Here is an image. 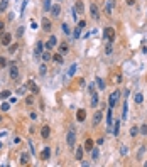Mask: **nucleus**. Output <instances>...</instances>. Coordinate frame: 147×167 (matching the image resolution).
Wrapping results in <instances>:
<instances>
[{
    "label": "nucleus",
    "instance_id": "nucleus-1",
    "mask_svg": "<svg viewBox=\"0 0 147 167\" xmlns=\"http://www.w3.org/2000/svg\"><path fill=\"white\" fill-rule=\"evenodd\" d=\"M66 142H68V147H71V149L74 147V142H76V132H74L73 128H70V132H68V135H66Z\"/></svg>",
    "mask_w": 147,
    "mask_h": 167
},
{
    "label": "nucleus",
    "instance_id": "nucleus-2",
    "mask_svg": "<svg viewBox=\"0 0 147 167\" xmlns=\"http://www.w3.org/2000/svg\"><path fill=\"white\" fill-rule=\"evenodd\" d=\"M103 39H106L108 42H113L115 39V30L112 27H106L105 30H103Z\"/></svg>",
    "mask_w": 147,
    "mask_h": 167
},
{
    "label": "nucleus",
    "instance_id": "nucleus-3",
    "mask_svg": "<svg viewBox=\"0 0 147 167\" xmlns=\"http://www.w3.org/2000/svg\"><path fill=\"white\" fill-rule=\"evenodd\" d=\"M119 96H120V91H113V93L110 95V100H108V106H110V108H113V106L117 105Z\"/></svg>",
    "mask_w": 147,
    "mask_h": 167
},
{
    "label": "nucleus",
    "instance_id": "nucleus-4",
    "mask_svg": "<svg viewBox=\"0 0 147 167\" xmlns=\"http://www.w3.org/2000/svg\"><path fill=\"white\" fill-rule=\"evenodd\" d=\"M8 74H10V78H12L14 81H19V68H17L14 62L10 64V73Z\"/></svg>",
    "mask_w": 147,
    "mask_h": 167
},
{
    "label": "nucleus",
    "instance_id": "nucleus-5",
    "mask_svg": "<svg viewBox=\"0 0 147 167\" xmlns=\"http://www.w3.org/2000/svg\"><path fill=\"white\" fill-rule=\"evenodd\" d=\"M49 12H51V15L56 19V17H59L61 15V7H59V4H54V5H51V8H49Z\"/></svg>",
    "mask_w": 147,
    "mask_h": 167
},
{
    "label": "nucleus",
    "instance_id": "nucleus-6",
    "mask_svg": "<svg viewBox=\"0 0 147 167\" xmlns=\"http://www.w3.org/2000/svg\"><path fill=\"white\" fill-rule=\"evenodd\" d=\"M25 86H27V90H31V93H32V95H37V93H39V88H37V85L32 81V79H29Z\"/></svg>",
    "mask_w": 147,
    "mask_h": 167
},
{
    "label": "nucleus",
    "instance_id": "nucleus-7",
    "mask_svg": "<svg viewBox=\"0 0 147 167\" xmlns=\"http://www.w3.org/2000/svg\"><path fill=\"white\" fill-rule=\"evenodd\" d=\"M41 25H42V30H46V32H51V29H53L51 20H49V19H46V17L41 20Z\"/></svg>",
    "mask_w": 147,
    "mask_h": 167
},
{
    "label": "nucleus",
    "instance_id": "nucleus-8",
    "mask_svg": "<svg viewBox=\"0 0 147 167\" xmlns=\"http://www.w3.org/2000/svg\"><path fill=\"white\" fill-rule=\"evenodd\" d=\"M54 46H57V37H56V36H51V37H49V41L46 42V47H47L49 51H51V49H53Z\"/></svg>",
    "mask_w": 147,
    "mask_h": 167
},
{
    "label": "nucleus",
    "instance_id": "nucleus-9",
    "mask_svg": "<svg viewBox=\"0 0 147 167\" xmlns=\"http://www.w3.org/2000/svg\"><path fill=\"white\" fill-rule=\"evenodd\" d=\"M34 53H36V56H41V54L44 53V44H42V42H36V46H34Z\"/></svg>",
    "mask_w": 147,
    "mask_h": 167
},
{
    "label": "nucleus",
    "instance_id": "nucleus-10",
    "mask_svg": "<svg viewBox=\"0 0 147 167\" xmlns=\"http://www.w3.org/2000/svg\"><path fill=\"white\" fill-rule=\"evenodd\" d=\"M49 135H51V128H49V125H44L41 128V137L42 139H49Z\"/></svg>",
    "mask_w": 147,
    "mask_h": 167
},
{
    "label": "nucleus",
    "instance_id": "nucleus-11",
    "mask_svg": "<svg viewBox=\"0 0 147 167\" xmlns=\"http://www.w3.org/2000/svg\"><path fill=\"white\" fill-rule=\"evenodd\" d=\"M0 39H2V44H4V46H8L10 42H12V36H10L8 32H7V34L4 32V36L0 37Z\"/></svg>",
    "mask_w": 147,
    "mask_h": 167
},
{
    "label": "nucleus",
    "instance_id": "nucleus-12",
    "mask_svg": "<svg viewBox=\"0 0 147 167\" xmlns=\"http://www.w3.org/2000/svg\"><path fill=\"white\" fill-rule=\"evenodd\" d=\"M85 118H86V111L85 110H78L76 111V120L80 123H83V122H85Z\"/></svg>",
    "mask_w": 147,
    "mask_h": 167
},
{
    "label": "nucleus",
    "instance_id": "nucleus-13",
    "mask_svg": "<svg viewBox=\"0 0 147 167\" xmlns=\"http://www.w3.org/2000/svg\"><path fill=\"white\" fill-rule=\"evenodd\" d=\"M68 51H70V46H68V42H61L59 44V54H68Z\"/></svg>",
    "mask_w": 147,
    "mask_h": 167
},
{
    "label": "nucleus",
    "instance_id": "nucleus-14",
    "mask_svg": "<svg viewBox=\"0 0 147 167\" xmlns=\"http://www.w3.org/2000/svg\"><path fill=\"white\" fill-rule=\"evenodd\" d=\"M90 15L93 17V19H98V15H100V14H98V7L95 4L90 5Z\"/></svg>",
    "mask_w": 147,
    "mask_h": 167
},
{
    "label": "nucleus",
    "instance_id": "nucleus-15",
    "mask_svg": "<svg viewBox=\"0 0 147 167\" xmlns=\"http://www.w3.org/2000/svg\"><path fill=\"white\" fill-rule=\"evenodd\" d=\"M113 4H115V0H106V7H105L106 15H110V14H112V10H113Z\"/></svg>",
    "mask_w": 147,
    "mask_h": 167
},
{
    "label": "nucleus",
    "instance_id": "nucleus-16",
    "mask_svg": "<svg viewBox=\"0 0 147 167\" xmlns=\"http://www.w3.org/2000/svg\"><path fill=\"white\" fill-rule=\"evenodd\" d=\"M49 157H51V149H49V147H46L44 150H42V154H41V159H42V160H47Z\"/></svg>",
    "mask_w": 147,
    "mask_h": 167
},
{
    "label": "nucleus",
    "instance_id": "nucleus-17",
    "mask_svg": "<svg viewBox=\"0 0 147 167\" xmlns=\"http://www.w3.org/2000/svg\"><path fill=\"white\" fill-rule=\"evenodd\" d=\"M100 122H102V111H95V115H93V125H98Z\"/></svg>",
    "mask_w": 147,
    "mask_h": 167
},
{
    "label": "nucleus",
    "instance_id": "nucleus-18",
    "mask_svg": "<svg viewBox=\"0 0 147 167\" xmlns=\"http://www.w3.org/2000/svg\"><path fill=\"white\" fill-rule=\"evenodd\" d=\"M83 8H85V5H83V2H81V0H78L76 4H74V10H76L78 14H81V12H83Z\"/></svg>",
    "mask_w": 147,
    "mask_h": 167
},
{
    "label": "nucleus",
    "instance_id": "nucleus-19",
    "mask_svg": "<svg viewBox=\"0 0 147 167\" xmlns=\"http://www.w3.org/2000/svg\"><path fill=\"white\" fill-rule=\"evenodd\" d=\"M53 61H54V62H57V64H61V62H63V54L54 53V54H53Z\"/></svg>",
    "mask_w": 147,
    "mask_h": 167
},
{
    "label": "nucleus",
    "instance_id": "nucleus-20",
    "mask_svg": "<svg viewBox=\"0 0 147 167\" xmlns=\"http://www.w3.org/2000/svg\"><path fill=\"white\" fill-rule=\"evenodd\" d=\"M83 154H85V150H83L81 147H78V149H76V160L81 162V160H83Z\"/></svg>",
    "mask_w": 147,
    "mask_h": 167
},
{
    "label": "nucleus",
    "instance_id": "nucleus-21",
    "mask_svg": "<svg viewBox=\"0 0 147 167\" xmlns=\"http://www.w3.org/2000/svg\"><path fill=\"white\" fill-rule=\"evenodd\" d=\"M8 4H10V0H2V2H0V12H5Z\"/></svg>",
    "mask_w": 147,
    "mask_h": 167
},
{
    "label": "nucleus",
    "instance_id": "nucleus-22",
    "mask_svg": "<svg viewBox=\"0 0 147 167\" xmlns=\"http://www.w3.org/2000/svg\"><path fill=\"white\" fill-rule=\"evenodd\" d=\"M93 147H95V142H93L91 139H88V140L85 142V149H86V150H91Z\"/></svg>",
    "mask_w": 147,
    "mask_h": 167
},
{
    "label": "nucleus",
    "instance_id": "nucleus-23",
    "mask_svg": "<svg viewBox=\"0 0 147 167\" xmlns=\"http://www.w3.org/2000/svg\"><path fill=\"white\" fill-rule=\"evenodd\" d=\"M49 59H53V54H51V51H46V53H42V61H49Z\"/></svg>",
    "mask_w": 147,
    "mask_h": 167
},
{
    "label": "nucleus",
    "instance_id": "nucleus-24",
    "mask_svg": "<svg viewBox=\"0 0 147 167\" xmlns=\"http://www.w3.org/2000/svg\"><path fill=\"white\" fill-rule=\"evenodd\" d=\"M91 159H93V160H96L98 159V155H100V152H98V149H96V147H93V149H91Z\"/></svg>",
    "mask_w": 147,
    "mask_h": 167
},
{
    "label": "nucleus",
    "instance_id": "nucleus-25",
    "mask_svg": "<svg viewBox=\"0 0 147 167\" xmlns=\"http://www.w3.org/2000/svg\"><path fill=\"white\" fill-rule=\"evenodd\" d=\"M96 105H98V95L96 93H91V106L95 108Z\"/></svg>",
    "mask_w": 147,
    "mask_h": 167
},
{
    "label": "nucleus",
    "instance_id": "nucleus-26",
    "mask_svg": "<svg viewBox=\"0 0 147 167\" xmlns=\"http://www.w3.org/2000/svg\"><path fill=\"white\" fill-rule=\"evenodd\" d=\"M42 8H44L46 12H49V8H51V0H42Z\"/></svg>",
    "mask_w": 147,
    "mask_h": 167
},
{
    "label": "nucleus",
    "instance_id": "nucleus-27",
    "mask_svg": "<svg viewBox=\"0 0 147 167\" xmlns=\"http://www.w3.org/2000/svg\"><path fill=\"white\" fill-rule=\"evenodd\" d=\"M119 133H120V120H117L113 127V135H119Z\"/></svg>",
    "mask_w": 147,
    "mask_h": 167
},
{
    "label": "nucleus",
    "instance_id": "nucleus-28",
    "mask_svg": "<svg viewBox=\"0 0 147 167\" xmlns=\"http://www.w3.org/2000/svg\"><path fill=\"white\" fill-rule=\"evenodd\" d=\"M76 68H78V64H71V66H70V71H68V76H70V78L76 73Z\"/></svg>",
    "mask_w": 147,
    "mask_h": 167
},
{
    "label": "nucleus",
    "instance_id": "nucleus-29",
    "mask_svg": "<svg viewBox=\"0 0 147 167\" xmlns=\"http://www.w3.org/2000/svg\"><path fill=\"white\" fill-rule=\"evenodd\" d=\"M25 164H29V155H27V154H22V157H21V165H25Z\"/></svg>",
    "mask_w": 147,
    "mask_h": 167
},
{
    "label": "nucleus",
    "instance_id": "nucleus-30",
    "mask_svg": "<svg viewBox=\"0 0 147 167\" xmlns=\"http://www.w3.org/2000/svg\"><path fill=\"white\" fill-rule=\"evenodd\" d=\"M61 29H63V32H64V34H68V36L71 34V29H70V25L66 24V22H64V24L61 25Z\"/></svg>",
    "mask_w": 147,
    "mask_h": 167
},
{
    "label": "nucleus",
    "instance_id": "nucleus-31",
    "mask_svg": "<svg viewBox=\"0 0 147 167\" xmlns=\"http://www.w3.org/2000/svg\"><path fill=\"white\" fill-rule=\"evenodd\" d=\"M27 91H29V90H27V86L24 85V86H21V88L17 90V95H21V96H22V95H25V93H27Z\"/></svg>",
    "mask_w": 147,
    "mask_h": 167
},
{
    "label": "nucleus",
    "instance_id": "nucleus-32",
    "mask_svg": "<svg viewBox=\"0 0 147 167\" xmlns=\"http://www.w3.org/2000/svg\"><path fill=\"white\" fill-rule=\"evenodd\" d=\"M17 49H19V44H15V42H14V44H8V51H10V53H15Z\"/></svg>",
    "mask_w": 147,
    "mask_h": 167
},
{
    "label": "nucleus",
    "instance_id": "nucleus-33",
    "mask_svg": "<svg viewBox=\"0 0 147 167\" xmlns=\"http://www.w3.org/2000/svg\"><path fill=\"white\" fill-rule=\"evenodd\" d=\"M0 98H2V100H7V98H10V91H8V90L2 91V93H0Z\"/></svg>",
    "mask_w": 147,
    "mask_h": 167
},
{
    "label": "nucleus",
    "instance_id": "nucleus-34",
    "mask_svg": "<svg viewBox=\"0 0 147 167\" xmlns=\"http://www.w3.org/2000/svg\"><path fill=\"white\" fill-rule=\"evenodd\" d=\"M96 85H98L100 90H105V81H103L102 78H98V79H96Z\"/></svg>",
    "mask_w": 147,
    "mask_h": 167
},
{
    "label": "nucleus",
    "instance_id": "nucleus-35",
    "mask_svg": "<svg viewBox=\"0 0 147 167\" xmlns=\"http://www.w3.org/2000/svg\"><path fill=\"white\" fill-rule=\"evenodd\" d=\"M135 135H139V127H132L130 128V137H135Z\"/></svg>",
    "mask_w": 147,
    "mask_h": 167
},
{
    "label": "nucleus",
    "instance_id": "nucleus-36",
    "mask_svg": "<svg viewBox=\"0 0 147 167\" xmlns=\"http://www.w3.org/2000/svg\"><path fill=\"white\" fill-rule=\"evenodd\" d=\"M134 100H135V103H139V105H140V103H142V100H144V98H142V95H140V93H135Z\"/></svg>",
    "mask_w": 147,
    "mask_h": 167
},
{
    "label": "nucleus",
    "instance_id": "nucleus-37",
    "mask_svg": "<svg viewBox=\"0 0 147 167\" xmlns=\"http://www.w3.org/2000/svg\"><path fill=\"white\" fill-rule=\"evenodd\" d=\"M80 36H81V29L76 27V30H74V34H73V37H74V39H80Z\"/></svg>",
    "mask_w": 147,
    "mask_h": 167
},
{
    "label": "nucleus",
    "instance_id": "nucleus-38",
    "mask_svg": "<svg viewBox=\"0 0 147 167\" xmlns=\"http://www.w3.org/2000/svg\"><path fill=\"white\" fill-rule=\"evenodd\" d=\"M46 71H47V68H46V64L42 62V64L39 66V73H41V74H46Z\"/></svg>",
    "mask_w": 147,
    "mask_h": 167
},
{
    "label": "nucleus",
    "instance_id": "nucleus-39",
    "mask_svg": "<svg viewBox=\"0 0 147 167\" xmlns=\"http://www.w3.org/2000/svg\"><path fill=\"white\" fill-rule=\"evenodd\" d=\"M127 110H129V106H127V103L123 105V113H122V120H127Z\"/></svg>",
    "mask_w": 147,
    "mask_h": 167
},
{
    "label": "nucleus",
    "instance_id": "nucleus-40",
    "mask_svg": "<svg viewBox=\"0 0 147 167\" xmlns=\"http://www.w3.org/2000/svg\"><path fill=\"white\" fill-rule=\"evenodd\" d=\"M0 68H7V59L5 57H0Z\"/></svg>",
    "mask_w": 147,
    "mask_h": 167
},
{
    "label": "nucleus",
    "instance_id": "nucleus-41",
    "mask_svg": "<svg viewBox=\"0 0 147 167\" xmlns=\"http://www.w3.org/2000/svg\"><path fill=\"white\" fill-rule=\"evenodd\" d=\"M139 132H140L142 135H147V125H142V127L139 128Z\"/></svg>",
    "mask_w": 147,
    "mask_h": 167
},
{
    "label": "nucleus",
    "instance_id": "nucleus-42",
    "mask_svg": "<svg viewBox=\"0 0 147 167\" xmlns=\"http://www.w3.org/2000/svg\"><path fill=\"white\" fill-rule=\"evenodd\" d=\"M32 103H34V98L32 96H27V98H25V105H32Z\"/></svg>",
    "mask_w": 147,
    "mask_h": 167
},
{
    "label": "nucleus",
    "instance_id": "nucleus-43",
    "mask_svg": "<svg viewBox=\"0 0 147 167\" xmlns=\"http://www.w3.org/2000/svg\"><path fill=\"white\" fill-rule=\"evenodd\" d=\"M4 30H5V24L4 22H0V37L4 36Z\"/></svg>",
    "mask_w": 147,
    "mask_h": 167
},
{
    "label": "nucleus",
    "instance_id": "nucleus-44",
    "mask_svg": "<svg viewBox=\"0 0 147 167\" xmlns=\"http://www.w3.org/2000/svg\"><path fill=\"white\" fill-rule=\"evenodd\" d=\"M8 108H10V105H8V103H2V111H7Z\"/></svg>",
    "mask_w": 147,
    "mask_h": 167
},
{
    "label": "nucleus",
    "instance_id": "nucleus-45",
    "mask_svg": "<svg viewBox=\"0 0 147 167\" xmlns=\"http://www.w3.org/2000/svg\"><path fill=\"white\" fill-rule=\"evenodd\" d=\"M85 25H86V22H85V20H80V22H78V27L81 29V30L85 29Z\"/></svg>",
    "mask_w": 147,
    "mask_h": 167
},
{
    "label": "nucleus",
    "instance_id": "nucleus-46",
    "mask_svg": "<svg viewBox=\"0 0 147 167\" xmlns=\"http://www.w3.org/2000/svg\"><path fill=\"white\" fill-rule=\"evenodd\" d=\"M105 53H106V54H112V46H110V44L105 47Z\"/></svg>",
    "mask_w": 147,
    "mask_h": 167
},
{
    "label": "nucleus",
    "instance_id": "nucleus-47",
    "mask_svg": "<svg viewBox=\"0 0 147 167\" xmlns=\"http://www.w3.org/2000/svg\"><path fill=\"white\" fill-rule=\"evenodd\" d=\"M88 91H90V93H93V91H95V85H93V83L88 86Z\"/></svg>",
    "mask_w": 147,
    "mask_h": 167
},
{
    "label": "nucleus",
    "instance_id": "nucleus-48",
    "mask_svg": "<svg viewBox=\"0 0 147 167\" xmlns=\"http://www.w3.org/2000/svg\"><path fill=\"white\" fill-rule=\"evenodd\" d=\"M22 34H24V29H22V27H19V30H17V36L21 37V36H22Z\"/></svg>",
    "mask_w": 147,
    "mask_h": 167
},
{
    "label": "nucleus",
    "instance_id": "nucleus-49",
    "mask_svg": "<svg viewBox=\"0 0 147 167\" xmlns=\"http://www.w3.org/2000/svg\"><path fill=\"white\" fill-rule=\"evenodd\" d=\"M25 5H27V0H24V4H22V8H21V12H24V10H25Z\"/></svg>",
    "mask_w": 147,
    "mask_h": 167
},
{
    "label": "nucleus",
    "instance_id": "nucleus-50",
    "mask_svg": "<svg viewBox=\"0 0 147 167\" xmlns=\"http://www.w3.org/2000/svg\"><path fill=\"white\" fill-rule=\"evenodd\" d=\"M120 154H122V155L127 154V149H125V147H122V149H120Z\"/></svg>",
    "mask_w": 147,
    "mask_h": 167
},
{
    "label": "nucleus",
    "instance_id": "nucleus-51",
    "mask_svg": "<svg viewBox=\"0 0 147 167\" xmlns=\"http://www.w3.org/2000/svg\"><path fill=\"white\" fill-rule=\"evenodd\" d=\"M134 2H135V0H127V4H129V5H134Z\"/></svg>",
    "mask_w": 147,
    "mask_h": 167
},
{
    "label": "nucleus",
    "instance_id": "nucleus-52",
    "mask_svg": "<svg viewBox=\"0 0 147 167\" xmlns=\"http://www.w3.org/2000/svg\"><path fill=\"white\" fill-rule=\"evenodd\" d=\"M2 147H4V145H2V142H0V149H2Z\"/></svg>",
    "mask_w": 147,
    "mask_h": 167
},
{
    "label": "nucleus",
    "instance_id": "nucleus-53",
    "mask_svg": "<svg viewBox=\"0 0 147 167\" xmlns=\"http://www.w3.org/2000/svg\"><path fill=\"white\" fill-rule=\"evenodd\" d=\"M2 120H4V118H2V117H0V122H2Z\"/></svg>",
    "mask_w": 147,
    "mask_h": 167
}]
</instances>
